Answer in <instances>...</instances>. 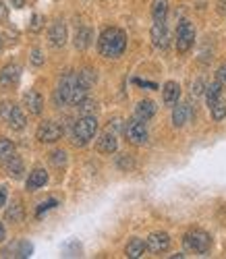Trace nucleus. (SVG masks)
Instances as JSON below:
<instances>
[{
	"label": "nucleus",
	"mask_w": 226,
	"mask_h": 259,
	"mask_svg": "<svg viewBox=\"0 0 226 259\" xmlns=\"http://www.w3.org/2000/svg\"><path fill=\"white\" fill-rule=\"evenodd\" d=\"M145 247H147V251H152V253H164V251H168V247H170V236H168L166 232H154V234L147 236Z\"/></svg>",
	"instance_id": "nucleus-9"
},
{
	"label": "nucleus",
	"mask_w": 226,
	"mask_h": 259,
	"mask_svg": "<svg viewBox=\"0 0 226 259\" xmlns=\"http://www.w3.org/2000/svg\"><path fill=\"white\" fill-rule=\"evenodd\" d=\"M195 41V27L189 23V21H180L176 27V50L180 54H185L191 50Z\"/></svg>",
	"instance_id": "nucleus-4"
},
{
	"label": "nucleus",
	"mask_w": 226,
	"mask_h": 259,
	"mask_svg": "<svg viewBox=\"0 0 226 259\" xmlns=\"http://www.w3.org/2000/svg\"><path fill=\"white\" fill-rule=\"evenodd\" d=\"M11 108H13V104H9V102L0 104V118H3L5 122H7V116H9V112H11Z\"/></svg>",
	"instance_id": "nucleus-31"
},
{
	"label": "nucleus",
	"mask_w": 226,
	"mask_h": 259,
	"mask_svg": "<svg viewBox=\"0 0 226 259\" xmlns=\"http://www.w3.org/2000/svg\"><path fill=\"white\" fill-rule=\"evenodd\" d=\"M98 131V120L94 114H81V118L73 124V137L77 145H85L89 139H94Z\"/></svg>",
	"instance_id": "nucleus-2"
},
{
	"label": "nucleus",
	"mask_w": 226,
	"mask_h": 259,
	"mask_svg": "<svg viewBox=\"0 0 226 259\" xmlns=\"http://www.w3.org/2000/svg\"><path fill=\"white\" fill-rule=\"evenodd\" d=\"M5 166H7V172H9V177H13V179H21L23 177V160H21L19 156H11L7 162H5Z\"/></svg>",
	"instance_id": "nucleus-17"
},
{
	"label": "nucleus",
	"mask_w": 226,
	"mask_h": 259,
	"mask_svg": "<svg viewBox=\"0 0 226 259\" xmlns=\"http://www.w3.org/2000/svg\"><path fill=\"white\" fill-rule=\"evenodd\" d=\"M42 27H44V17H42V15H33V17H31V23H29V29H31L33 33H37Z\"/></svg>",
	"instance_id": "nucleus-29"
},
{
	"label": "nucleus",
	"mask_w": 226,
	"mask_h": 259,
	"mask_svg": "<svg viewBox=\"0 0 226 259\" xmlns=\"http://www.w3.org/2000/svg\"><path fill=\"white\" fill-rule=\"evenodd\" d=\"M7 220L13 222V224L23 222V205H21V203H13L9 207V211H7Z\"/></svg>",
	"instance_id": "nucleus-25"
},
{
	"label": "nucleus",
	"mask_w": 226,
	"mask_h": 259,
	"mask_svg": "<svg viewBox=\"0 0 226 259\" xmlns=\"http://www.w3.org/2000/svg\"><path fill=\"white\" fill-rule=\"evenodd\" d=\"M218 81L220 83H226V64H222V67L218 69Z\"/></svg>",
	"instance_id": "nucleus-35"
},
{
	"label": "nucleus",
	"mask_w": 226,
	"mask_h": 259,
	"mask_svg": "<svg viewBox=\"0 0 226 259\" xmlns=\"http://www.w3.org/2000/svg\"><path fill=\"white\" fill-rule=\"evenodd\" d=\"M7 17H9V9L0 3V21H7Z\"/></svg>",
	"instance_id": "nucleus-36"
},
{
	"label": "nucleus",
	"mask_w": 226,
	"mask_h": 259,
	"mask_svg": "<svg viewBox=\"0 0 226 259\" xmlns=\"http://www.w3.org/2000/svg\"><path fill=\"white\" fill-rule=\"evenodd\" d=\"M77 83L81 85V88L89 90V88H92V85L96 83V75H94V71H92V69H83V71H79V73H77Z\"/></svg>",
	"instance_id": "nucleus-23"
},
{
	"label": "nucleus",
	"mask_w": 226,
	"mask_h": 259,
	"mask_svg": "<svg viewBox=\"0 0 226 259\" xmlns=\"http://www.w3.org/2000/svg\"><path fill=\"white\" fill-rule=\"evenodd\" d=\"M203 92H206V90H203V81L197 79V81L193 83V96H201Z\"/></svg>",
	"instance_id": "nucleus-34"
},
{
	"label": "nucleus",
	"mask_w": 226,
	"mask_h": 259,
	"mask_svg": "<svg viewBox=\"0 0 226 259\" xmlns=\"http://www.w3.org/2000/svg\"><path fill=\"white\" fill-rule=\"evenodd\" d=\"M185 247L195 251V253H208L210 247H212V239H210V234L206 230H189L185 234Z\"/></svg>",
	"instance_id": "nucleus-3"
},
{
	"label": "nucleus",
	"mask_w": 226,
	"mask_h": 259,
	"mask_svg": "<svg viewBox=\"0 0 226 259\" xmlns=\"http://www.w3.org/2000/svg\"><path fill=\"white\" fill-rule=\"evenodd\" d=\"M145 241H141V239H131L129 243H127V249H125V253H127V257H131V259H139L143 253H145Z\"/></svg>",
	"instance_id": "nucleus-20"
},
{
	"label": "nucleus",
	"mask_w": 226,
	"mask_h": 259,
	"mask_svg": "<svg viewBox=\"0 0 226 259\" xmlns=\"http://www.w3.org/2000/svg\"><path fill=\"white\" fill-rule=\"evenodd\" d=\"M19 75H21V69L17 64H7V67L0 71V85H3V88H11V85H15L19 81Z\"/></svg>",
	"instance_id": "nucleus-11"
},
{
	"label": "nucleus",
	"mask_w": 226,
	"mask_h": 259,
	"mask_svg": "<svg viewBox=\"0 0 226 259\" xmlns=\"http://www.w3.org/2000/svg\"><path fill=\"white\" fill-rule=\"evenodd\" d=\"M52 164L58 166V168H64V164H66V154H64V152H54V154H52Z\"/></svg>",
	"instance_id": "nucleus-30"
},
{
	"label": "nucleus",
	"mask_w": 226,
	"mask_h": 259,
	"mask_svg": "<svg viewBox=\"0 0 226 259\" xmlns=\"http://www.w3.org/2000/svg\"><path fill=\"white\" fill-rule=\"evenodd\" d=\"M127 48V33L119 27H108L98 37V50L106 58H117Z\"/></svg>",
	"instance_id": "nucleus-1"
},
{
	"label": "nucleus",
	"mask_w": 226,
	"mask_h": 259,
	"mask_svg": "<svg viewBox=\"0 0 226 259\" xmlns=\"http://www.w3.org/2000/svg\"><path fill=\"white\" fill-rule=\"evenodd\" d=\"M46 183H48V172L44 170V168H35L31 175H29V179H27V189L29 191H35V189L44 187Z\"/></svg>",
	"instance_id": "nucleus-16"
},
{
	"label": "nucleus",
	"mask_w": 226,
	"mask_h": 259,
	"mask_svg": "<svg viewBox=\"0 0 226 259\" xmlns=\"http://www.w3.org/2000/svg\"><path fill=\"white\" fill-rule=\"evenodd\" d=\"M117 147H119L117 135H112L110 131L98 137V152H102V154H115Z\"/></svg>",
	"instance_id": "nucleus-13"
},
{
	"label": "nucleus",
	"mask_w": 226,
	"mask_h": 259,
	"mask_svg": "<svg viewBox=\"0 0 226 259\" xmlns=\"http://www.w3.org/2000/svg\"><path fill=\"white\" fill-rule=\"evenodd\" d=\"M62 137V126L54 120H44L40 126H37V139L42 143H54Z\"/></svg>",
	"instance_id": "nucleus-6"
},
{
	"label": "nucleus",
	"mask_w": 226,
	"mask_h": 259,
	"mask_svg": "<svg viewBox=\"0 0 226 259\" xmlns=\"http://www.w3.org/2000/svg\"><path fill=\"white\" fill-rule=\"evenodd\" d=\"M5 203H7V189L0 187V207H3Z\"/></svg>",
	"instance_id": "nucleus-37"
},
{
	"label": "nucleus",
	"mask_w": 226,
	"mask_h": 259,
	"mask_svg": "<svg viewBox=\"0 0 226 259\" xmlns=\"http://www.w3.org/2000/svg\"><path fill=\"white\" fill-rule=\"evenodd\" d=\"M56 203H58L56 199H50V201H46V203H42V205H40V209H37V215H42V213L46 211V209H52Z\"/></svg>",
	"instance_id": "nucleus-32"
},
{
	"label": "nucleus",
	"mask_w": 226,
	"mask_h": 259,
	"mask_svg": "<svg viewBox=\"0 0 226 259\" xmlns=\"http://www.w3.org/2000/svg\"><path fill=\"white\" fill-rule=\"evenodd\" d=\"M31 62L35 64V67L44 64V56H42V52H40V50H33V52H31Z\"/></svg>",
	"instance_id": "nucleus-33"
},
{
	"label": "nucleus",
	"mask_w": 226,
	"mask_h": 259,
	"mask_svg": "<svg viewBox=\"0 0 226 259\" xmlns=\"http://www.w3.org/2000/svg\"><path fill=\"white\" fill-rule=\"evenodd\" d=\"M154 114H156V104L152 100H141L137 104V108H135V118H139L143 122L154 118Z\"/></svg>",
	"instance_id": "nucleus-15"
},
{
	"label": "nucleus",
	"mask_w": 226,
	"mask_h": 259,
	"mask_svg": "<svg viewBox=\"0 0 226 259\" xmlns=\"http://www.w3.org/2000/svg\"><path fill=\"white\" fill-rule=\"evenodd\" d=\"M189 114H191L189 104H178V106H174V110H172V124H174V126H183V124L189 120Z\"/></svg>",
	"instance_id": "nucleus-19"
},
{
	"label": "nucleus",
	"mask_w": 226,
	"mask_h": 259,
	"mask_svg": "<svg viewBox=\"0 0 226 259\" xmlns=\"http://www.w3.org/2000/svg\"><path fill=\"white\" fill-rule=\"evenodd\" d=\"M50 44L60 48L66 44V25L62 21H54L52 27H50Z\"/></svg>",
	"instance_id": "nucleus-10"
},
{
	"label": "nucleus",
	"mask_w": 226,
	"mask_h": 259,
	"mask_svg": "<svg viewBox=\"0 0 226 259\" xmlns=\"http://www.w3.org/2000/svg\"><path fill=\"white\" fill-rule=\"evenodd\" d=\"M23 104L27 106V110H29L31 114H40V112L44 110V98H42L35 90H31V92H27V94L23 96Z\"/></svg>",
	"instance_id": "nucleus-12"
},
{
	"label": "nucleus",
	"mask_w": 226,
	"mask_h": 259,
	"mask_svg": "<svg viewBox=\"0 0 226 259\" xmlns=\"http://www.w3.org/2000/svg\"><path fill=\"white\" fill-rule=\"evenodd\" d=\"M0 50H3V39H0Z\"/></svg>",
	"instance_id": "nucleus-41"
},
{
	"label": "nucleus",
	"mask_w": 226,
	"mask_h": 259,
	"mask_svg": "<svg viewBox=\"0 0 226 259\" xmlns=\"http://www.w3.org/2000/svg\"><path fill=\"white\" fill-rule=\"evenodd\" d=\"M79 112L81 114H94L96 112V102H92V100H83L81 104H79Z\"/></svg>",
	"instance_id": "nucleus-28"
},
{
	"label": "nucleus",
	"mask_w": 226,
	"mask_h": 259,
	"mask_svg": "<svg viewBox=\"0 0 226 259\" xmlns=\"http://www.w3.org/2000/svg\"><path fill=\"white\" fill-rule=\"evenodd\" d=\"M220 96H222V83L220 81H216V83H212L210 88L206 90V98H208V106H212V104H216L218 100H220Z\"/></svg>",
	"instance_id": "nucleus-24"
},
{
	"label": "nucleus",
	"mask_w": 226,
	"mask_h": 259,
	"mask_svg": "<svg viewBox=\"0 0 226 259\" xmlns=\"http://www.w3.org/2000/svg\"><path fill=\"white\" fill-rule=\"evenodd\" d=\"M166 13H168V3H166V0H154V7H152L154 21H164Z\"/></svg>",
	"instance_id": "nucleus-22"
},
{
	"label": "nucleus",
	"mask_w": 226,
	"mask_h": 259,
	"mask_svg": "<svg viewBox=\"0 0 226 259\" xmlns=\"http://www.w3.org/2000/svg\"><path fill=\"white\" fill-rule=\"evenodd\" d=\"M9 3L15 7V9H21V7H23L25 5V0H9Z\"/></svg>",
	"instance_id": "nucleus-39"
},
{
	"label": "nucleus",
	"mask_w": 226,
	"mask_h": 259,
	"mask_svg": "<svg viewBox=\"0 0 226 259\" xmlns=\"http://www.w3.org/2000/svg\"><path fill=\"white\" fill-rule=\"evenodd\" d=\"M210 108H212V118H214V120H222V118L226 116V104H224L222 100H218V102L212 104Z\"/></svg>",
	"instance_id": "nucleus-27"
},
{
	"label": "nucleus",
	"mask_w": 226,
	"mask_h": 259,
	"mask_svg": "<svg viewBox=\"0 0 226 259\" xmlns=\"http://www.w3.org/2000/svg\"><path fill=\"white\" fill-rule=\"evenodd\" d=\"M125 135L133 145H143L147 141V126L143 120L133 118L125 124Z\"/></svg>",
	"instance_id": "nucleus-5"
},
{
	"label": "nucleus",
	"mask_w": 226,
	"mask_h": 259,
	"mask_svg": "<svg viewBox=\"0 0 226 259\" xmlns=\"http://www.w3.org/2000/svg\"><path fill=\"white\" fill-rule=\"evenodd\" d=\"M77 83V75L69 73V75H64L60 79V85H58V90L54 94V102L58 106H64V104H69V98H71V90H73V85Z\"/></svg>",
	"instance_id": "nucleus-7"
},
{
	"label": "nucleus",
	"mask_w": 226,
	"mask_h": 259,
	"mask_svg": "<svg viewBox=\"0 0 226 259\" xmlns=\"http://www.w3.org/2000/svg\"><path fill=\"white\" fill-rule=\"evenodd\" d=\"M7 122H9L11 128H15V131H21V128H25L27 118H25L23 110H21L19 106H13L11 112H9V116H7Z\"/></svg>",
	"instance_id": "nucleus-14"
},
{
	"label": "nucleus",
	"mask_w": 226,
	"mask_h": 259,
	"mask_svg": "<svg viewBox=\"0 0 226 259\" xmlns=\"http://www.w3.org/2000/svg\"><path fill=\"white\" fill-rule=\"evenodd\" d=\"M152 41H154V46L156 48H160V50H166L168 44H170V33L166 29V23L164 21H156L154 27H152Z\"/></svg>",
	"instance_id": "nucleus-8"
},
{
	"label": "nucleus",
	"mask_w": 226,
	"mask_h": 259,
	"mask_svg": "<svg viewBox=\"0 0 226 259\" xmlns=\"http://www.w3.org/2000/svg\"><path fill=\"white\" fill-rule=\"evenodd\" d=\"M178 96H180V88H178V83L168 81V83L164 85V90H162V100H164V104H168V106L176 104Z\"/></svg>",
	"instance_id": "nucleus-18"
},
{
	"label": "nucleus",
	"mask_w": 226,
	"mask_h": 259,
	"mask_svg": "<svg viewBox=\"0 0 226 259\" xmlns=\"http://www.w3.org/2000/svg\"><path fill=\"white\" fill-rule=\"evenodd\" d=\"M15 154V145L11 139H0V162H7Z\"/></svg>",
	"instance_id": "nucleus-26"
},
{
	"label": "nucleus",
	"mask_w": 226,
	"mask_h": 259,
	"mask_svg": "<svg viewBox=\"0 0 226 259\" xmlns=\"http://www.w3.org/2000/svg\"><path fill=\"white\" fill-rule=\"evenodd\" d=\"M92 39H94L92 29H89V27H81V29L77 31V35H75V46H77V50H85L89 44H92Z\"/></svg>",
	"instance_id": "nucleus-21"
},
{
	"label": "nucleus",
	"mask_w": 226,
	"mask_h": 259,
	"mask_svg": "<svg viewBox=\"0 0 226 259\" xmlns=\"http://www.w3.org/2000/svg\"><path fill=\"white\" fill-rule=\"evenodd\" d=\"M5 236H7V232H5V226H3V224H0V243H3V241H5Z\"/></svg>",
	"instance_id": "nucleus-40"
},
{
	"label": "nucleus",
	"mask_w": 226,
	"mask_h": 259,
	"mask_svg": "<svg viewBox=\"0 0 226 259\" xmlns=\"http://www.w3.org/2000/svg\"><path fill=\"white\" fill-rule=\"evenodd\" d=\"M119 166H121V168H123V170H127V168H131V166H133V162H131V164H129V158H127V156H125V158H123V160H119Z\"/></svg>",
	"instance_id": "nucleus-38"
}]
</instances>
